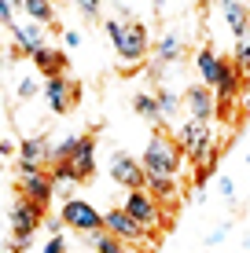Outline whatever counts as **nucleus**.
Wrapping results in <instances>:
<instances>
[{
    "label": "nucleus",
    "instance_id": "f257e3e1",
    "mask_svg": "<svg viewBox=\"0 0 250 253\" xmlns=\"http://www.w3.org/2000/svg\"><path fill=\"white\" fill-rule=\"evenodd\" d=\"M144 172H151V176H180V169H184V154H180V147H177V139H169L166 132H154L148 139V151H144Z\"/></svg>",
    "mask_w": 250,
    "mask_h": 253
},
{
    "label": "nucleus",
    "instance_id": "f03ea898",
    "mask_svg": "<svg viewBox=\"0 0 250 253\" xmlns=\"http://www.w3.org/2000/svg\"><path fill=\"white\" fill-rule=\"evenodd\" d=\"M107 37H110V48L118 51V59H125V63H140L148 55V30L140 22L107 19Z\"/></svg>",
    "mask_w": 250,
    "mask_h": 253
},
{
    "label": "nucleus",
    "instance_id": "7ed1b4c3",
    "mask_svg": "<svg viewBox=\"0 0 250 253\" xmlns=\"http://www.w3.org/2000/svg\"><path fill=\"white\" fill-rule=\"evenodd\" d=\"M177 147L180 154H188L195 165H210V154H213V128L206 121H192L188 118L184 125L177 128Z\"/></svg>",
    "mask_w": 250,
    "mask_h": 253
},
{
    "label": "nucleus",
    "instance_id": "20e7f679",
    "mask_svg": "<svg viewBox=\"0 0 250 253\" xmlns=\"http://www.w3.org/2000/svg\"><path fill=\"white\" fill-rule=\"evenodd\" d=\"M122 213L129 216V220H136L144 231H154V228H162V206L154 202V198L148 195V191H129V198H125V206H122Z\"/></svg>",
    "mask_w": 250,
    "mask_h": 253
},
{
    "label": "nucleus",
    "instance_id": "39448f33",
    "mask_svg": "<svg viewBox=\"0 0 250 253\" xmlns=\"http://www.w3.org/2000/svg\"><path fill=\"white\" fill-rule=\"evenodd\" d=\"M59 220H63V228H74V231H85V235L103 228V213H96L92 202H85V198H66Z\"/></svg>",
    "mask_w": 250,
    "mask_h": 253
},
{
    "label": "nucleus",
    "instance_id": "423d86ee",
    "mask_svg": "<svg viewBox=\"0 0 250 253\" xmlns=\"http://www.w3.org/2000/svg\"><path fill=\"white\" fill-rule=\"evenodd\" d=\"M59 165H66L70 169V184H81V180H92V172H96V139L89 136H77V147H74V154L66 162H59Z\"/></svg>",
    "mask_w": 250,
    "mask_h": 253
},
{
    "label": "nucleus",
    "instance_id": "0eeeda50",
    "mask_svg": "<svg viewBox=\"0 0 250 253\" xmlns=\"http://www.w3.org/2000/svg\"><path fill=\"white\" fill-rule=\"evenodd\" d=\"M103 231L114 235L118 242H125V246H148L151 235L140 228L136 220H129L122 209H110V213H103Z\"/></svg>",
    "mask_w": 250,
    "mask_h": 253
},
{
    "label": "nucleus",
    "instance_id": "6e6552de",
    "mask_svg": "<svg viewBox=\"0 0 250 253\" xmlns=\"http://www.w3.org/2000/svg\"><path fill=\"white\" fill-rule=\"evenodd\" d=\"M19 187H22V198H26V202H33L37 209L48 206V198H51V176H45L41 169L19 162Z\"/></svg>",
    "mask_w": 250,
    "mask_h": 253
},
{
    "label": "nucleus",
    "instance_id": "1a4fd4ad",
    "mask_svg": "<svg viewBox=\"0 0 250 253\" xmlns=\"http://www.w3.org/2000/svg\"><path fill=\"white\" fill-rule=\"evenodd\" d=\"M239 84H243V77H239L236 63H232V59H225L221 77H217V84H213V99H217V114H221V118H228L236 95H243V92H239Z\"/></svg>",
    "mask_w": 250,
    "mask_h": 253
},
{
    "label": "nucleus",
    "instance_id": "9d476101",
    "mask_svg": "<svg viewBox=\"0 0 250 253\" xmlns=\"http://www.w3.org/2000/svg\"><path fill=\"white\" fill-rule=\"evenodd\" d=\"M110 180L114 184H122V187H129V191H144V165L136 162V158H129L125 151H114L110 154Z\"/></svg>",
    "mask_w": 250,
    "mask_h": 253
},
{
    "label": "nucleus",
    "instance_id": "9b49d317",
    "mask_svg": "<svg viewBox=\"0 0 250 253\" xmlns=\"http://www.w3.org/2000/svg\"><path fill=\"white\" fill-rule=\"evenodd\" d=\"M45 99H48L51 114H66V110L74 107V99H77V84L66 81L63 74H55V77H48V81H45Z\"/></svg>",
    "mask_w": 250,
    "mask_h": 253
},
{
    "label": "nucleus",
    "instance_id": "f8f14e48",
    "mask_svg": "<svg viewBox=\"0 0 250 253\" xmlns=\"http://www.w3.org/2000/svg\"><path fill=\"white\" fill-rule=\"evenodd\" d=\"M184 107H188V114H192V121H206V125L217 114V99H213V92L202 88V84H192V88L184 92Z\"/></svg>",
    "mask_w": 250,
    "mask_h": 253
},
{
    "label": "nucleus",
    "instance_id": "ddd939ff",
    "mask_svg": "<svg viewBox=\"0 0 250 253\" xmlns=\"http://www.w3.org/2000/svg\"><path fill=\"white\" fill-rule=\"evenodd\" d=\"M7 220H11V231L15 235H33L41 224H45V209H37L33 202L19 198V202L11 206V216H7Z\"/></svg>",
    "mask_w": 250,
    "mask_h": 253
},
{
    "label": "nucleus",
    "instance_id": "4468645a",
    "mask_svg": "<svg viewBox=\"0 0 250 253\" xmlns=\"http://www.w3.org/2000/svg\"><path fill=\"white\" fill-rule=\"evenodd\" d=\"M221 66H225V59H221L213 48L195 51V70H199V77H202V88L213 92V84H217V77H221Z\"/></svg>",
    "mask_w": 250,
    "mask_h": 253
},
{
    "label": "nucleus",
    "instance_id": "2eb2a0df",
    "mask_svg": "<svg viewBox=\"0 0 250 253\" xmlns=\"http://www.w3.org/2000/svg\"><path fill=\"white\" fill-rule=\"evenodd\" d=\"M180 55H184V41H180V33L177 30H169V33H162L158 37V44H154V66H169V63H180Z\"/></svg>",
    "mask_w": 250,
    "mask_h": 253
},
{
    "label": "nucleus",
    "instance_id": "dca6fc26",
    "mask_svg": "<svg viewBox=\"0 0 250 253\" xmlns=\"http://www.w3.org/2000/svg\"><path fill=\"white\" fill-rule=\"evenodd\" d=\"M11 33H15V48L26 51V55H33V51L45 48V33H41V26H37V22H30V26L11 22Z\"/></svg>",
    "mask_w": 250,
    "mask_h": 253
},
{
    "label": "nucleus",
    "instance_id": "f3484780",
    "mask_svg": "<svg viewBox=\"0 0 250 253\" xmlns=\"http://www.w3.org/2000/svg\"><path fill=\"white\" fill-rule=\"evenodd\" d=\"M144 187H148V195L154 202H177L180 198V187L173 176H151V172H144Z\"/></svg>",
    "mask_w": 250,
    "mask_h": 253
},
{
    "label": "nucleus",
    "instance_id": "a211bd4d",
    "mask_svg": "<svg viewBox=\"0 0 250 253\" xmlns=\"http://www.w3.org/2000/svg\"><path fill=\"white\" fill-rule=\"evenodd\" d=\"M221 15H225V26L232 30V37H239V33L250 26V4H239V0H225V4H217Z\"/></svg>",
    "mask_w": 250,
    "mask_h": 253
},
{
    "label": "nucleus",
    "instance_id": "6ab92c4d",
    "mask_svg": "<svg viewBox=\"0 0 250 253\" xmlns=\"http://www.w3.org/2000/svg\"><path fill=\"white\" fill-rule=\"evenodd\" d=\"M30 59H33V66H37L45 77H55V74H63V66H66V55H63L59 48H51V44H45L41 51H33Z\"/></svg>",
    "mask_w": 250,
    "mask_h": 253
},
{
    "label": "nucleus",
    "instance_id": "aec40b11",
    "mask_svg": "<svg viewBox=\"0 0 250 253\" xmlns=\"http://www.w3.org/2000/svg\"><path fill=\"white\" fill-rule=\"evenodd\" d=\"M48 151H51L48 139H22V143H19V162L41 169V162H48Z\"/></svg>",
    "mask_w": 250,
    "mask_h": 253
},
{
    "label": "nucleus",
    "instance_id": "412c9836",
    "mask_svg": "<svg viewBox=\"0 0 250 253\" xmlns=\"http://www.w3.org/2000/svg\"><path fill=\"white\" fill-rule=\"evenodd\" d=\"M133 110L140 114L148 125H154V132H158L166 121H162V114H158V103H154V95H148V92H136L133 95Z\"/></svg>",
    "mask_w": 250,
    "mask_h": 253
},
{
    "label": "nucleus",
    "instance_id": "4be33fe9",
    "mask_svg": "<svg viewBox=\"0 0 250 253\" xmlns=\"http://www.w3.org/2000/svg\"><path fill=\"white\" fill-rule=\"evenodd\" d=\"M22 11L26 15H30V22H51V19H55V4H48V0H22Z\"/></svg>",
    "mask_w": 250,
    "mask_h": 253
},
{
    "label": "nucleus",
    "instance_id": "5701e85b",
    "mask_svg": "<svg viewBox=\"0 0 250 253\" xmlns=\"http://www.w3.org/2000/svg\"><path fill=\"white\" fill-rule=\"evenodd\" d=\"M232 63H236L239 77H250V26L236 37V59H232Z\"/></svg>",
    "mask_w": 250,
    "mask_h": 253
},
{
    "label": "nucleus",
    "instance_id": "b1692460",
    "mask_svg": "<svg viewBox=\"0 0 250 253\" xmlns=\"http://www.w3.org/2000/svg\"><path fill=\"white\" fill-rule=\"evenodd\" d=\"M92 246H96V253H129L125 242H118L114 235H107V231H92Z\"/></svg>",
    "mask_w": 250,
    "mask_h": 253
},
{
    "label": "nucleus",
    "instance_id": "393cba45",
    "mask_svg": "<svg viewBox=\"0 0 250 253\" xmlns=\"http://www.w3.org/2000/svg\"><path fill=\"white\" fill-rule=\"evenodd\" d=\"M154 103H158V114H162V121L166 118H173L177 114V107H180V99L169 88H162V92H154Z\"/></svg>",
    "mask_w": 250,
    "mask_h": 253
},
{
    "label": "nucleus",
    "instance_id": "a878e982",
    "mask_svg": "<svg viewBox=\"0 0 250 253\" xmlns=\"http://www.w3.org/2000/svg\"><path fill=\"white\" fill-rule=\"evenodd\" d=\"M74 7H77V11H81V15H85V19H96V15H100V7H103V4H100V0H77V4H74Z\"/></svg>",
    "mask_w": 250,
    "mask_h": 253
},
{
    "label": "nucleus",
    "instance_id": "bb28decb",
    "mask_svg": "<svg viewBox=\"0 0 250 253\" xmlns=\"http://www.w3.org/2000/svg\"><path fill=\"white\" fill-rule=\"evenodd\" d=\"M33 95H37V81H33V77H22L19 81V99H33Z\"/></svg>",
    "mask_w": 250,
    "mask_h": 253
},
{
    "label": "nucleus",
    "instance_id": "cd10ccee",
    "mask_svg": "<svg viewBox=\"0 0 250 253\" xmlns=\"http://www.w3.org/2000/svg\"><path fill=\"white\" fill-rule=\"evenodd\" d=\"M217 191L232 202V198H236V180H232V176H221V180H217Z\"/></svg>",
    "mask_w": 250,
    "mask_h": 253
},
{
    "label": "nucleus",
    "instance_id": "c85d7f7f",
    "mask_svg": "<svg viewBox=\"0 0 250 253\" xmlns=\"http://www.w3.org/2000/svg\"><path fill=\"white\" fill-rule=\"evenodd\" d=\"M15 7H19V4H11V0H0V22L11 26V22H15Z\"/></svg>",
    "mask_w": 250,
    "mask_h": 253
},
{
    "label": "nucleus",
    "instance_id": "c756f323",
    "mask_svg": "<svg viewBox=\"0 0 250 253\" xmlns=\"http://www.w3.org/2000/svg\"><path fill=\"white\" fill-rule=\"evenodd\" d=\"M41 253H66V239H63V235L48 239V242H45V250H41Z\"/></svg>",
    "mask_w": 250,
    "mask_h": 253
},
{
    "label": "nucleus",
    "instance_id": "7c9ffc66",
    "mask_svg": "<svg viewBox=\"0 0 250 253\" xmlns=\"http://www.w3.org/2000/svg\"><path fill=\"white\" fill-rule=\"evenodd\" d=\"M225 235H228V224L213 228V231H210V239H206V246H217V242H225Z\"/></svg>",
    "mask_w": 250,
    "mask_h": 253
},
{
    "label": "nucleus",
    "instance_id": "2f4dec72",
    "mask_svg": "<svg viewBox=\"0 0 250 253\" xmlns=\"http://www.w3.org/2000/svg\"><path fill=\"white\" fill-rule=\"evenodd\" d=\"M30 239H33V235H15V239H11V250H15V253H26V250H30Z\"/></svg>",
    "mask_w": 250,
    "mask_h": 253
},
{
    "label": "nucleus",
    "instance_id": "473e14b6",
    "mask_svg": "<svg viewBox=\"0 0 250 253\" xmlns=\"http://www.w3.org/2000/svg\"><path fill=\"white\" fill-rule=\"evenodd\" d=\"M63 44H66V48H81V33H77V30H66V33H63Z\"/></svg>",
    "mask_w": 250,
    "mask_h": 253
},
{
    "label": "nucleus",
    "instance_id": "72a5a7b5",
    "mask_svg": "<svg viewBox=\"0 0 250 253\" xmlns=\"http://www.w3.org/2000/svg\"><path fill=\"white\" fill-rule=\"evenodd\" d=\"M45 228L51 231V239H55V235H63V220H55V216H51V220H45Z\"/></svg>",
    "mask_w": 250,
    "mask_h": 253
},
{
    "label": "nucleus",
    "instance_id": "f704fd0d",
    "mask_svg": "<svg viewBox=\"0 0 250 253\" xmlns=\"http://www.w3.org/2000/svg\"><path fill=\"white\" fill-rule=\"evenodd\" d=\"M15 151H19V147H15L11 139H0V158H4V154H15Z\"/></svg>",
    "mask_w": 250,
    "mask_h": 253
},
{
    "label": "nucleus",
    "instance_id": "c9c22d12",
    "mask_svg": "<svg viewBox=\"0 0 250 253\" xmlns=\"http://www.w3.org/2000/svg\"><path fill=\"white\" fill-rule=\"evenodd\" d=\"M243 110H247V114H250V88L243 92Z\"/></svg>",
    "mask_w": 250,
    "mask_h": 253
},
{
    "label": "nucleus",
    "instance_id": "e433bc0d",
    "mask_svg": "<svg viewBox=\"0 0 250 253\" xmlns=\"http://www.w3.org/2000/svg\"><path fill=\"white\" fill-rule=\"evenodd\" d=\"M247 253H250V239H247Z\"/></svg>",
    "mask_w": 250,
    "mask_h": 253
}]
</instances>
